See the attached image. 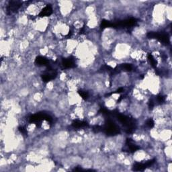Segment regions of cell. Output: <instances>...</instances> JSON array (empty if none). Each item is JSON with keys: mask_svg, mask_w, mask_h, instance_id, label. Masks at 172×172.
<instances>
[{"mask_svg": "<svg viewBox=\"0 0 172 172\" xmlns=\"http://www.w3.org/2000/svg\"><path fill=\"white\" fill-rule=\"evenodd\" d=\"M110 116L116 118L117 120L120 122V123L123 124V125L125 127L126 133L130 134L133 133L134 130H135V120L133 118H129L127 116L123 115V114L119 113V112L117 110L110 112Z\"/></svg>", "mask_w": 172, "mask_h": 172, "instance_id": "1", "label": "cell"}, {"mask_svg": "<svg viewBox=\"0 0 172 172\" xmlns=\"http://www.w3.org/2000/svg\"><path fill=\"white\" fill-rule=\"evenodd\" d=\"M102 133L108 136H114L120 133V129L110 118H108L105 125L102 126Z\"/></svg>", "mask_w": 172, "mask_h": 172, "instance_id": "2", "label": "cell"}, {"mask_svg": "<svg viewBox=\"0 0 172 172\" xmlns=\"http://www.w3.org/2000/svg\"><path fill=\"white\" fill-rule=\"evenodd\" d=\"M137 20L136 18H130L123 20L111 22V28H130L137 25Z\"/></svg>", "mask_w": 172, "mask_h": 172, "instance_id": "3", "label": "cell"}, {"mask_svg": "<svg viewBox=\"0 0 172 172\" xmlns=\"http://www.w3.org/2000/svg\"><path fill=\"white\" fill-rule=\"evenodd\" d=\"M42 120H47L49 123H52V118L49 114L44 113V112H39V113L32 115L29 118V123H34L39 127L41 125V122Z\"/></svg>", "mask_w": 172, "mask_h": 172, "instance_id": "4", "label": "cell"}, {"mask_svg": "<svg viewBox=\"0 0 172 172\" xmlns=\"http://www.w3.org/2000/svg\"><path fill=\"white\" fill-rule=\"evenodd\" d=\"M147 37L150 39L158 40L159 41H160L161 43H163V44L166 45L169 44V36L166 34H163V33L150 32L148 33V34H147Z\"/></svg>", "mask_w": 172, "mask_h": 172, "instance_id": "5", "label": "cell"}, {"mask_svg": "<svg viewBox=\"0 0 172 172\" xmlns=\"http://www.w3.org/2000/svg\"><path fill=\"white\" fill-rule=\"evenodd\" d=\"M22 6V3L19 1H9L6 8L7 14H11L17 11Z\"/></svg>", "mask_w": 172, "mask_h": 172, "instance_id": "6", "label": "cell"}, {"mask_svg": "<svg viewBox=\"0 0 172 172\" xmlns=\"http://www.w3.org/2000/svg\"><path fill=\"white\" fill-rule=\"evenodd\" d=\"M140 149L139 147L137 145L134 144L132 139L130 138H127L126 141V149H123V151H127L130 153H133Z\"/></svg>", "mask_w": 172, "mask_h": 172, "instance_id": "7", "label": "cell"}, {"mask_svg": "<svg viewBox=\"0 0 172 172\" xmlns=\"http://www.w3.org/2000/svg\"><path fill=\"white\" fill-rule=\"evenodd\" d=\"M48 71H49L48 72L43 74V75H42L41 76L42 81L45 83L51 82V80L55 79L57 75V73L55 71H52V70H48Z\"/></svg>", "mask_w": 172, "mask_h": 172, "instance_id": "8", "label": "cell"}, {"mask_svg": "<svg viewBox=\"0 0 172 172\" xmlns=\"http://www.w3.org/2000/svg\"><path fill=\"white\" fill-rule=\"evenodd\" d=\"M62 64H63L64 68L70 69L75 67V60L72 57H69L67 59H63L62 60Z\"/></svg>", "mask_w": 172, "mask_h": 172, "instance_id": "9", "label": "cell"}, {"mask_svg": "<svg viewBox=\"0 0 172 172\" xmlns=\"http://www.w3.org/2000/svg\"><path fill=\"white\" fill-rule=\"evenodd\" d=\"M52 14V8L51 5H47L46 7L43 8L40 14H39V16L40 18L42 17H47V16H51Z\"/></svg>", "mask_w": 172, "mask_h": 172, "instance_id": "10", "label": "cell"}, {"mask_svg": "<svg viewBox=\"0 0 172 172\" xmlns=\"http://www.w3.org/2000/svg\"><path fill=\"white\" fill-rule=\"evenodd\" d=\"M35 64L39 66H49V61L45 57L41 56L37 57L35 59Z\"/></svg>", "mask_w": 172, "mask_h": 172, "instance_id": "11", "label": "cell"}, {"mask_svg": "<svg viewBox=\"0 0 172 172\" xmlns=\"http://www.w3.org/2000/svg\"><path fill=\"white\" fill-rule=\"evenodd\" d=\"M71 126H72L74 128L80 129V128H82L85 127H88V126H89V125H88V123L85 121H80V120H76L73 121L72 124H71Z\"/></svg>", "mask_w": 172, "mask_h": 172, "instance_id": "12", "label": "cell"}, {"mask_svg": "<svg viewBox=\"0 0 172 172\" xmlns=\"http://www.w3.org/2000/svg\"><path fill=\"white\" fill-rule=\"evenodd\" d=\"M147 166L145 163H136L134 164L133 170L135 171H144L145 169H147Z\"/></svg>", "mask_w": 172, "mask_h": 172, "instance_id": "13", "label": "cell"}, {"mask_svg": "<svg viewBox=\"0 0 172 172\" xmlns=\"http://www.w3.org/2000/svg\"><path fill=\"white\" fill-rule=\"evenodd\" d=\"M116 69L118 72V69H120V70L126 71H131L133 69V66L131 65L130 64L125 63V64H121L120 65H119L118 67H116Z\"/></svg>", "mask_w": 172, "mask_h": 172, "instance_id": "14", "label": "cell"}, {"mask_svg": "<svg viewBox=\"0 0 172 172\" xmlns=\"http://www.w3.org/2000/svg\"><path fill=\"white\" fill-rule=\"evenodd\" d=\"M100 27H101L102 30H104L106 28H111V22L106 20H103L102 21Z\"/></svg>", "mask_w": 172, "mask_h": 172, "instance_id": "15", "label": "cell"}, {"mask_svg": "<svg viewBox=\"0 0 172 172\" xmlns=\"http://www.w3.org/2000/svg\"><path fill=\"white\" fill-rule=\"evenodd\" d=\"M148 59H149L150 63V64H151V66L153 67L156 68L157 61H155V59H154V57H153V55L151 54H148Z\"/></svg>", "mask_w": 172, "mask_h": 172, "instance_id": "16", "label": "cell"}, {"mask_svg": "<svg viewBox=\"0 0 172 172\" xmlns=\"http://www.w3.org/2000/svg\"><path fill=\"white\" fill-rule=\"evenodd\" d=\"M77 92L79 95H80L83 100H87L88 98V97H89V94H88V93L84 92V91L79 90Z\"/></svg>", "mask_w": 172, "mask_h": 172, "instance_id": "17", "label": "cell"}, {"mask_svg": "<svg viewBox=\"0 0 172 172\" xmlns=\"http://www.w3.org/2000/svg\"><path fill=\"white\" fill-rule=\"evenodd\" d=\"M146 125H147V127L149 128H153L154 126H155V123H154L153 120V119H151V118L147 120L146 122Z\"/></svg>", "mask_w": 172, "mask_h": 172, "instance_id": "18", "label": "cell"}, {"mask_svg": "<svg viewBox=\"0 0 172 172\" xmlns=\"http://www.w3.org/2000/svg\"><path fill=\"white\" fill-rule=\"evenodd\" d=\"M156 100H157V102H158V104H163L165 102V97H163V95H157V97H156Z\"/></svg>", "mask_w": 172, "mask_h": 172, "instance_id": "19", "label": "cell"}, {"mask_svg": "<svg viewBox=\"0 0 172 172\" xmlns=\"http://www.w3.org/2000/svg\"><path fill=\"white\" fill-rule=\"evenodd\" d=\"M92 130L95 133H101L102 132V127L101 126H94V127H93Z\"/></svg>", "mask_w": 172, "mask_h": 172, "instance_id": "20", "label": "cell"}, {"mask_svg": "<svg viewBox=\"0 0 172 172\" xmlns=\"http://www.w3.org/2000/svg\"><path fill=\"white\" fill-rule=\"evenodd\" d=\"M155 162V159H150V160H149V161H147L146 163H145V165H146V166H147V168H149V167L150 166H152L154 164V163Z\"/></svg>", "mask_w": 172, "mask_h": 172, "instance_id": "21", "label": "cell"}, {"mask_svg": "<svg viewBox=\"0 0 172 172\" xmlns=\"http://www.w3.org/2000/svg\"><path fill=\"white\" fill-rule=\"evenodd\" d=\"M18 130L21 133H22L24 135H28L27 130H26L25 127H23V126H20V127L18 128Z\"/></svg>", "mask_w": 172, "mask_h": 172, "instance_id": "22", "label": "cell"}, {"mask_svg": "<svg viewBox=\"0 0 172 172\" xmlns=\"http://www.w3.org/2000/svg\"><path fill=\"white\" fill-rule=\"evenodd\" d=\"M155 106V102L154 100L153 99H150V101L149 102V109L152 110L153 108V107Z\"/></svg>", "mask_w": 172, "mask_h": 172, "instance_id": "23", "label": "cell"}, {"mask_svg": "<svg viewBox=\"0 0 172 172\" xmlns=\"http://www.w3.org/2000/svg\"><path fill=\"white\" fill-rule=\"evenodd\" d=\"M85 32V26H83V28H82V29L80 30V34H83V33Z\"/></svg>", "mask_w": 172, "mask_h": 172, "instance_id": "24", "label": "cell"}]
</instances>
